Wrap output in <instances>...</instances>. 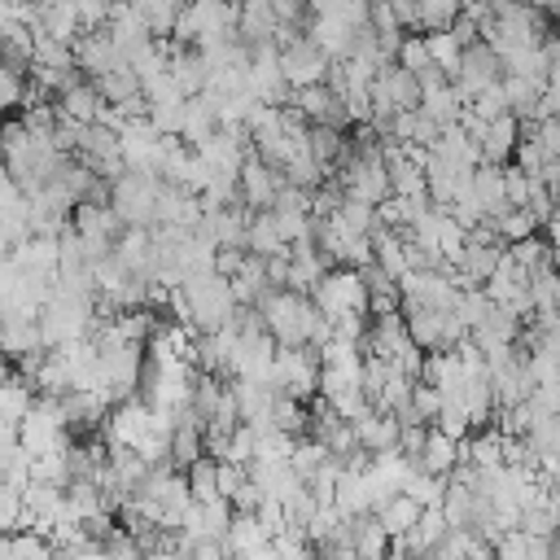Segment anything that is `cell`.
<instances>
[{
  "mask_svg": "<svg viewBox=\"0 0 560 560\" xmlns=\"http://www.w3.org/2000/svg\"><path fill=\"white\" fill-rule=\"evenodd\" d=\"M258 315H262L267 332L276 337V346H311L315 350L332 337V324L324 319L315 298L298 293V289H267L258 302Z\"/></svg>",
  "mask_w": 560,
  "mask_h": 560,
  "instance_id": "1",
  "label": "cell"
},
{
  "mask_svg": "<svg viewBox=\"0 0 560 560\" xmlns=\"http://www.w3.org/2000/svg\"><path fill=\"white\" fill-rule=\"evenodd\" d=\"M236 289H232V276L223 271H201L192 280H184L171 298V315L192 324L197 332H219L232 315H236Z\"/></svg>",
  "mask_w": 560,
  "mask_h": 560,
  "instance_id": "2",
  "label": "cell"
},
{
  "mask_svg": "<svg viewBox=\"0 0 560 560\" xmlns=\"http://www.w3.org/2000/svg\"><path fill=\"white\" fill-rule=\"evenodd\" d=\"M162 175L149 171H127L109 184V206L127 228H153L158 223V197H162Z\"/></svg>",
  "mask_w": 560,
  "mask_h": 560,
  "instance_id": "3",
  "label": "cell"
},
{
  "mask_svg": "<svg viewBox=\"0 0 560 560\" xmlns=\"http://www.w3.org/2000/svg\"><path fill=\"white\" fill-rule=\"evenodd\" d=\"M311 298L324 311V319H337V315H372V289H368V276L359 267H328V276L315 284Z\"/></svg>",
  "mask_w": 560,
  "mask_h": 560,
  "instance_id": "4",
  "label": "cell"
},
{
  "mask_svg": "<svg viewBox=\"0 0 560 560\" xmlns=\"http://www.w3.org/2000/svg\"><path fill=\"white\" fill-rule=\"evenodd\" d=\"M319 354L311 346H280L276 350V368H271V385L298 402H315L319 398Z\"/></svg>",
  "mask_w": 560,
  "mask_h": 560,
  "instance_id": "5",
  "label": "cell"
},
{
  "mask_svg": "<svg viewBox=\"0 0 560 560\" xmlns=\"http://www.w3.org/2000/svg\"><path fill=\"white\" fill-rule=\"evenodd\" d=\"M402 315H407V332H411V341L420 346V350H455L464 337H468V328H464V319H459V311H438V306H402Z\"/></svg>",
  "mask_w": 560,
  "mask_h": 560,
  "instance_id": "6",
  "label": "cell"
},
{
  "mask_svg": "<svg viewBox=\"0 0 560 560\" xmlns=\"http://www.w3.org/2000/svg\"><path fill=\"white\" fill-rule=\"evenodd\" d=\"M332 66H337V61H328V57L315 48V39H311V35H298V39H289V44L280 48V70H284V79H289V88H293V92H298V88L328 83Z\"/></svg>",
  "mask_w": 560,
  "mask_h": 560,
  "instance_id": "7",
  "label": "cell"
},
{
  "mask_svg": "<svg viewBox=\"0 0 560 560\" xmlns=\"http://www.w3.org/2000/svg\"><path fill=\"white\" fill-rule=\"evenodd\" d=\"M101 433L109 438V446H136V451H140V442L153 433V402H149L144 394L114 402Z\"/></svg>",
  "mask_w": 560,
  "mask_h": 560,
  "instance_id": "8",
  "label": "cell"
},
{
  "mask_svg": "<svg viewBox=\"0 0 560 560\" xmlns=\"http://www.w3.org/2000/svg\"><path fill=\"white\" fill-rule=\"evenodd\" d=\"M451 79L464 92V101H472V96H481L486 88H494L503 79V57L490 44H472V48H464V61Z\"/></svg>",
  "mask_w": 560,
  "mask_h": 560,
  "instance_id": "9",
  "label": "cell"
},
{
  "mask_svg": "<svg viewBox=\"0 0 560 560\" xmlns=\"http://www.w3.org/2000/svg\"><path fill=\"white\" fill-rule=\"evenodd\" d=\"M284 184H289L284 171H276V166L262 162L258 153L245 158V166H241V201H245L249 210H276Z\"/></svg>",
  "mask_w": 560,
  "mask_h": 560,
  "instance_id": "10",
  "label": "cell"
},
{
  "mask_svg": "<svg viewBox=\"0 0 560 560\" xmlns=\"http://www.w3.org/2000/svg\"><path fill=\"white\" fill-rule=\"evenodd\" d=\"M74 61H79V70H83L88 79H101V74H109V70H118V66H131V61L122 57V48L114 44L109 26L83 31V35L74 39Z\"/></svg>",
  "mask_w": 560,
  "mask_h": 560,
  "instance_id": "11",
  "label": "cell"
},
{
  "mask_svg": "<svg viewBox=\"0 0 560 560\" xmlns=\"http://www.w3.org/2000/svg\"><path fill=\"white\" fill-rule=\"evenodd\" d=\"M249 219H254V210H249L245 201H236V206H214V210L201 214L197 232H201L210 245H219V249H223V245H245Z\"/></svg>",
  "mask_w": 560,
  "mask_h": 560,
  "instance_id": "12",
  "label": "cell"
},
{
  "mask_svg": "<svg viewBox=\"0 0 560 560\" xmlns=\"http://www.w3.org/2000/svg\"><path fill=\"white\" fill-rule=\"evenodd\" d=\"M306 122H332V127H350L341 96L332 92V83H315V88H298L289 101Z\"/></svg>",
  "mask_w": 560,
  "mask_h": 560,
  "instance_id": "13",
  "label": "cell"
},
{
  "mask_svg": "<svg viewBox=\"0 0 560 560\" xmlns=\"http://www.w3.org/2000/svg\"><path fill=\"white\" fill-rule=\"evenodd\" d=\"M525 131H529V122H525L521 114H499V118H490V122H486V136H481L486 162L508 166V162L516 158V144L525 140Z\"/></svg>",
  "mask_w": 560,
  "mask_h": 560,
  "instance_id": "14",
  "label": "cell"
},
{
  "mask_svg": "<svg viewBox=\"0 0 560 560\" xmlns=\"http://www.w3.org/2000/svg\"><path fill=\"white\" fill-rule=\"evenodd\" d=\"M328 267H332V258H328L315 241H298L293 254H289V280H284V289L315 293V284L328 276Z\"/></svg>",
  "mask_w": 560,
  "mask_h": 560,
  "instance_id": "15",
  "label": "cell"
},
{
  "mask_svg": "<svg viewBox=\"0 0 560 560\" xmlns=\"http://www.w3.org/2000/svg\"><path fill=\"white\" fill-rule=\"evenodd\" d=\"M171 74L184 88V96H201L210 88V61H206V52L197 44L171 39Z\"/></svg>",
  "mask_w": 560,
  "mask_h": 560,
  "instance_id": "16",
  "label": "cell"
},
{
  "mask_svg": "<svg viewBox=\"0 0 560 560\" xmlns=\"http://www.w3.org/2000/svg\"><path fill=\"white\" fill-rule=\"evenodd\" d=\"M354 429H359V446L372 451V455L398 451V442H402V420H398L394 411H381V407H368V411L354 420Z\"/></svg>",
  "mask_w": 560,
  "mask_h": 560,
  "instance_id": "17",
  "label": "cell"
},
{
  "mask_svg": "<svg viewBox=\"0 0 560 560\" xmlns=\"http://www.w3.org/2000/svg\"><path fill=\"white\" fill-rule=\"evenodd\" d=\"M114 254L136 271V276H144V280H153L158 276V241H153V228H122V236H118V245H114Z\"/></svg>",
  "mask_w": 560,
  "mask_h": 560,
  "instance_id": "18",
  "label": "cell"
},
{
  "mask_svg": "<svg viewBox=\"0 0 560 560\" xmlns=\"http://www.w3.org/2000/svg\"><path fill=\"white\" fill-rule=\"evenodd\" d=\"M350 542H354V560H385L394 551V538L376 512H363L350 521Z\"/></svg>",
  "mask_w": 560,
  "mask_h": 560,
  "instance_id": "19",
  "label": "cell"
},
{
  "mask_svg": "<svg viewBox=\"0 0 560 560\" xmlns=\"http://www.w3.org/2000/svg\"><path fill=\"white\" fill-rule=\"evenodd\" d=\"M101 109H105V96H101V88L92 79H79L57 96V114L70 118V122H96Z\"/></svg>",
  "mask_w": 560,
  "mask_h": 560,
  "instance_id": "20",
  "label": "cell"
},
{
  "mask_svg": "<svg viewBox=\"0 0 560 560\" xmlns=\"http://www.w3.org/2000/svg\"><path fill=\"white\" fill-rule=\"evenodd\" d=\"M459 464H464V442L442 433L438 424H429V438H424V451H420V468H429L438 477H451Z\"/></svg>",
  "mask_w": 560,
  "mask_h": 560,
  "instance_id": "21",
  "label": "cell"
},
{
  "mask_svg": "<svg viewBox=\"0 0 560 560\" xmlns=\"http://www.w3.org/2000/svg\"><path fill=\"white\" fill-rule=\"evenodd\" d=\"M214 131H219V114H214V101L201 92V96H188V109H184V131H179V140L188 144V149H201V144H210L214 140Z\"/></svg>",
  "mask_w": 560,
  "mask_h": 560,
  "instance_id": "22",
  "label": "cell"
},
{
  "mask_svg": "<svg viewBox=\"0 0 560 560\" xmlns=\"http://www.w3.org/2000/svg\"><path fill=\"white\" fill-rule=\"evenodd\" d=\"M245 249H249V254H262V258H276V254H289V249H293V245L284 241L280 223H276V210H254Z\"/></svg>",
  "mask_w": 560,
  "mask_h": 560,
  "instance_id": "23",
  "label": "cell"
},
{
  "mask_svg": "<svg viewBox=\"0 0 560 560\" xmlns=\"http://www.w3.org/2000/svg\"><path fill=\"white\" fill-rule=\"evenodd\" d=\"M35 398H39V394H35V385L13 368V372H9V381H4V389H0V416H4V429H13V433H18V424L26 420V411L35 407Z\"/></svg>",
  "mask_w": 560,
  "mask_h": 560,
  "instance_id": "24",
  "label": "cell"
},
{
  "mask_svg": "<svg viewBox=\"0 0 560 560\" xmlns=\"http://www.w3.org/2000/svg\"><path fill=\"white\" fill-rule=\"evenodd\" d=\"M271 538H276V534L262 525V516H258V512H236V516H232V525H228V538H223V542H228V551H232V556H249V551L267 547Z\"/></svg>",
  "mask_w": 560,
  "mask_h": 560,
  "instance_id": "25",
  "label": "cell"
},
{
  "mask_svg": "<svg viewBox=\"0 0 560 560\" xmlns=\"http://www.w3.org/2000/svg\"><path fill=\"white\" fill-rule=\"evenodd\" d=\"M0 560H57V542L44 529H13L0 542Z\"/></svg>",
  "mask_w": 560,
  "mask_h": 560,
  "instance_id": "26",
  "label": "cell"
},
{
  "mask_svg": "<svg viewBox=\"0 0 560 560\" xmlns=\"http://www.w3.org/2000/svg\"><path fill=\"white\" fill-rule=\"evenodd\" d=\"M376 516H381V525L389 529V538H402V534H411V529L420 525L424 503H420V499H411L407 490H398L394 499H385V503L376 508Z\"/></svg>",
  "mask_w": 560,
  "mask_h": 560,
  "instance_id": "27",
  "label": "cell"
},
{
  "mask_svg": "<svg viewBox=\"0 0 560 560\" xmlns=\"http://www.w3.org/2000/svg\"><path fill=\"white\" fill-rule=\"evenodd\" d=\"M433 201L429 197H402V192H389L381 206H376V219H381V228H394V232H407L424 210H429Z\"/></svg>",
  "mask_w": 560,
  "mask_h": 560,
  "instance_id": "28",
  "label": "cell"
},
{
  "mask_svg": "<svg viewBox=\"0 0 560 560\" xmlns=\"http://www.w3.org/2000/svg\"><path fill=\"white\" fill-rule=\"evenodd\" d=\"M472 192L481 197V206L490 210V219H494V214H503V210H508V188H503V166H499V162H481V166L472 171Z\"/></svg>",
  "mask_w": 560,
  "mask_h": 560,
  "instance_id": "29",
  "label": "cell"
},
{
  "mask_svg": "<svg viewBox=\"0 0 560 560\" xmlns=\"http://www.w3.org/2000/svg\"><path fill=\"white\" fill-rule=\"evenodd\" d=\"M542 223L534 219V210H525V206H508L503 214H494L490 219V232H494V241L499 245H516V241H525V236H534Z\"/></svg>",
  "mask_w": 560,
  "mask_h": 560,
  "instance_id": "30",
  "label": "cell"
},
{
  "mask_svg": "<svg viewBox=\"0 0 560 560\" xmlns=\"http://www.w3.org/2000/svg\"><path fill=\"white\" fill-rule=\"evenodd\" d=\"M464 459L477 464V468H494V464H503V429H499V424H490V429H472V433L464 438Z\"/></svg>",
  "mask_w": 560,
  "mask_h": 560,
  "instance_id": "31",
  "label": "cell"
},
{
  "mask_svg": "<svg viewBox=\"0 0 560 560\" xmlns=\"http://www.w3.org/2000/svg\"><path fill=\"white\" fill-rule=\"evenodd\" d=\"M96 88H101V96H105V105H127V101H136V96H144V83H140V74L131 70V66H118V70H109V74H101V79H92Z\"/></svg>",
  "mask_w": 560,
  "mask_h": 560,
  "instance_id": "32",
  "label": "cell"
},
{
  "mask_svg": "<svg viewBox=\"0 0 560 560\" xmlns=\"http://www.w3.org/2000/svg\"><path fill=\"white\" fill-rule=\"evenodd\" d=\"M424 44H429V57H433L438 70H446V74L459 70V61H464V44L455 39L451 26H442V31H424Z\"/></svg>",
  "mask_w": 560,
  "mask_h": 560,
  "instance_id": "33",
  "label": "cell"
},
{
  "mask_svg": "<svg viewBox=\"0 0 560 560\" xmlns=\"http://www.w3.org/2000/svg\"><path fill=\"white\" fill-rule=\"evenodd\" d=\"M346 232H354V236H372L376 228H381V219H376V206H368V201H354V197H346L341 206H337V214H332Z\"/></svg>",
  "mask_w": 560,
  "mask_h": 560,
  "instance_id": "34",
  "label": "cell"
},
{
  "mask_svg": "<svg viewBox=\"0 0 560 560\" xmlns=\"http://www.w3.org/2000/svg\"><path fill=\"white\" fill-rule=\"evenodd\" d=\"M328 446L315 438V433H306V438H298V446H293V455H289V464L298 468V477H306V481H315V472L328 464Z\"/></svg>",
  "mask_w": 560,
  "mask_h": 560,
  "instance_id": "35",
  "label": "cell"
},
{
  "mask_svg": "<svg viewBox=\"0 0 560 560\" xmlns=\"http://www.w3.org/2000/svg\"><path fill=\"white\" fill-rule=\"evenodd\" d=\"M184 472H188V486H192V499H197V503L219 499V459H214L210 451H206L197 464H188Z\"/></svg>",
  "mask_w": 560,
  "mask_h": 560,
  "instance_id": "36",
  "label": "cell"
},
{
  "mask_svg": "<svg viewBox=\"0 0 560 560\" xmlns=\"http://www.w3.org/2000/svg\"><path fill=\"white\" fill-rule=\"evenodd\" d=\"M446 486H451V477H438V472H429V468H416V472H411V481H407V494H411V499H420L424 508H442Z\"/></svg>",
  "mask_w": 560,
  "mask_h": 560,
  "instance_id": "37",
  "label": "cell"
},
{
  "mask_svg": "<svg viewBox=\"0 0 560 560\" xmlns=\"http://www.w3.org/2000/svg\"><path fill=\"white\" fill-rule=\"evenodd\" d=\"M184 109H188V96H175V101H149V122H153L162 136H179V131H184Z\"/></svg>",
  "mask_w": 560,
  "mask_h": 560,
  "instance_id": "38",
  "label": "cell"
},
{
  "mask_svg": "<svg viewBox=\"0 0 560 560\" xmlns=\"http://www.w3.org/2000/svg\"><path fill=\"white\" fill-rule=\"evenodd\" d=\"M398 66L411 70V74H420V70L433 66L429 44H424V31H407V35H402V44H398Z\"/></svg>",
  "mask_w": 560,
  "mask_h": 560,
  "instance_id": "39",
  "label": "cell"
},
{
  "mask_svg": "<svg viewBox=\"0 0 560 560\" xmlns=\"http://www.w3.org/2000/svg\"><path fill=\"white\" fill-rule=\"evenodd\" d=\"M503 188H508V206H529V197H534L538 179H534L525 166L508 162V166H503Z\"/></svg>",
  "mask_w": 560,
  "mask_h": 560,
  "instance_id": "40",
  "label": "cell"
},
{
  "mask_svg": "<svg viewBox=\"0 0 560 560\" xmlns=\"http://www.w3.org/2000/svg\"><path fill=\"white\" fill-rule=\"evenodd\" d=\"M468 109H472L481 122H490V118H499V114H512V101H508V92H503V79H499L494 88H486L481 96H472Z\"/></svg>",
  "mask_w": 560,
  "mask_h": 560,
  "instance_id": "41",
  "label": "cell"
},
{
  "mask_svg": "<svg viewBox=\"0 0 560 560\" xmlns=\"http://www.w3.org/2000/svg\"><path fill=\"white\" fill-rule=\"evenodd\" d=\"M411 407H416V416L420 420H438L442 416V407H446V398H442V389L433 385V381H416V394H411Z\"/></svg>",
  "mask_w": 560,
  "mask_h": 560,
  "instance_id": "42",
  "label": "cell"
},
{
  "mask_svg": "<svg viewBox=\"0 0 560 560\" xmlns=\"http://www.w3.org/2000/svg\"><path fill=\"white\" fill-rule=\"evenodd\" d=\"M521 529H525V534H538V538H556V534H560V525L551 521L547 503H529V508L521 512Z\"/></svg>",
  "mask_w": 560,
  "mask_h": 560,
  "instance_id": "43",
  "label": "cell"
},
{
  "mask_svg": "<svg viewBox=\"0 0 560 560\" xmlns=\"http://www.w3.org/2000/svg\"><path fill=\"white\" fill-rule=\"evenodd\" d=\"M245 481H249V468H245V464L219 459V494H223V499H236Z\"/></svg>",
  "mask_w": 560,
  "mask_h": 560,
  "instance_id": "44",
  "label": "cell"
},
{
  "mask_svg": "<svg viewBox=\"0 0 560 560\" xmlns=\"http://www.w3.org/2000/svg\"><path fill=\"white\" fill-rule=\"evenodd\" d=\"M494 551H499V560H529V534L516 525V529H508V534L494 542Z\"/></svg>",
  "mask_w": 560,
  "mask_h": 560,
  "instance_id": "45",
  "label": "cell"
},
{
  "mask_svg": "<svg viewBox=\"0 0 560 560\" xmlns=\"http://www.w3.org/2000/svg\"><path fill=\"white\" fill-rule=\"evenodd\" d=\"M245 258H249V249H245V245H223V249H219V262H214V271H223V276H236Z\"/></svg>",
  "mask_w": 560,
  "mask_h": 560,
  "instance_id": "46",
  "label": "cell"
},
{
  "mask_svg": "<svg viewBox=\"0 0 560 560\" xmlns=\"http://www.w3.org/2000/svg\"><path fill=\"white\" fill-rule=\"evenodd\" d=\"M464 560H499V551H494V542H486L481 534H477V542L468 547V556Z\"/></svg>",
  "mask_w": 560,
  "mask_h": 560,
  "instance_id": "47",
  "label": "cell"
},
{
  "mask_svg": "<svg viewBox=\"0 0 560 560\" xmlns=\"http://www.w3.org/2000/svg\"><path fill=\"white\" fill-rule=\"evenodd\" d=\"M542 503H547V512H551V521L560 525V486H547V494H542Z\"/></svg>",
  "mask_w": 560,
  "mask_h": 560,
  "instance_id": "48",
  "label": "cell"
},
{
  "mask_svg": "<svg viewBox=\"0 0 560 560\" xmlns=\"http://www.w3.org/2000/svg\"><path fill=\"white\" fill-rule=\"evenodd\" d=\"M547 57H551V79H560V35L547 39Z\"/></svg>",
  "mask_w": 560,
  "mask_h": 560,
  "instance_id": "49",
  "label": "cell"
},
{
  "mask_svg": "<svg viewBox=\"0 0 560 560\" xmlns=\"http://www.w3.org/2000/svg\"><path fill=\"white\" fill-rule=\"evenodd\" d=\"M551 560H560V534H556V542H551Z\"/></svg>",
  "mask_w": 560,
  "mask_h": 560,
  "instance_id": "50",
  "label": "cell"
}]
</instances>
